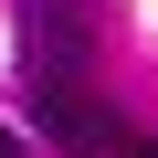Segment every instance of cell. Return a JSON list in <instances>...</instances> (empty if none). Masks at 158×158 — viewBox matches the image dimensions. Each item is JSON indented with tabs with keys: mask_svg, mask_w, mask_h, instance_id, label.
<instances>
[{
	"mask_svg": "<svg viewBox=\"0 0 158 158\" xmlns=\"http://www.w3.org/2000/svg\"><path fill=\"white\" fill-rule=\"evenodd\" d=\"M95 74V0H21V85H85Z\"/></svg>",
	"mask_w": 158,
	"mask_h": 158,
	"instance_id": "obj_1",
	"label": "cell"
},
{
	"mask_svg": "<svg viewBox=\"0 0 158 158\" xmlns=\"http://www.w3.org/2000/svg\"><path fill=\"white\" fill-rule=\"evenodd\" d=\"M32 116H42V137H53L63 158H116V148H127L116 106L95 95V74H85V85H53V95H32Z\"/></svg>",
	"mask_w": 158,
	"mask_h": 158,
	"instance_id": "obj_2",
	"label": "cell"
},
{
	"mask_svg": "<svg viewBox=\"0 0 158 158\" xmlns=\"http://www.w3.org/2000/svg\"><path fill=\"white\" fill-rule=\"evenodd\" d=\"M0 158H32V137H21V127H0Z\"/></svg>",
	"mask_w": 158,
	"mask_h": 158,
	"instance_id": "obj_3",
	"label": "cell"
},
{
	"mask_svg": "<svg viewBox=\"0 0 158 158\" xmlns=\"http://www.w3.org/2000/svg\"><path fill=\"white\" fill-rule=\"evenodd\" d=\"M116 158H158V137H127V148H116Z\"/></svg>",
	"mask_w": 158,
	"mask_h": 158,
	"instance_id": "obj_4",
	"label": "cell"
}]
</instances>
